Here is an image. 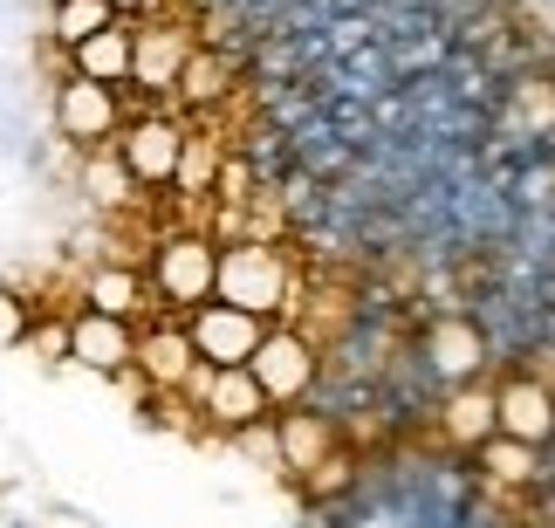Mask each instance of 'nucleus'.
<instances>
[{
    "label": "nucleus",
    "mask_w": 555,
    "mask_h": 528,
    "mask_svg": "<svg viewBox=\"0 0 555 528\" xmlns=\"http://www.w3.org/2000/svg\"><path fill=\"white\" fill-rule=\"evenodd\" d=\"M288 295H295V268L274 241H220V261H212V302L227 309H247L261 323H282L288 315Z\"/></svg>",
    "instance_id": "f257e3e1"
},
{
    "label": "nucleus",
    "mask_w": 555,
    "mask_h": 528,
    "mask_svg": "<svg viewBox=\"0 0 555 528\" xmlns=\"http://www.w3.org/2000/svg\"><path fill=\"white\" fill-rule=\"evenodd\" d=\"M212 261H220V241H212L206 227H179V234H165L152 247L144 288H152L172 315H192L199 302H212Z\"/></svg>",
    "instance_id": "f03ea898"
},
{
    "label": "nucleus",
    "mask_w": 555,
    "mask_h": 528,
    "mask_svg": "<svg viewBox=\"0 0 555 528\" xmlns=\"http://www.w3.org/2000/svg\"><path fill=\"white\" fill-rule=\"evenodd\" d=\"M247 377L261 385L268 412L274 405H302L315 391V377H323V350H315V336H302L295 323H268L254 357H247Z\"/></svg>",
    "instance_id": "7ed1b4c3"
},
{
    "label": "nucleus",
    "mask_w": 555,
    "mask_h": 528,
    "mask_svg": "<svg viewBox=\"0 0 555 528\" xmlns=\"http://www.w3.org/2000/svg\"><path fill=\"white\" fill-rule=\"evenodd\" d=\"M117 144V165L124 179L138 185V193H152V185H172V165H179V144H185V124L165 117V111H144V117H124V131L111 138Z\"/></svg>",
    "instance_id": "20e7f679"
},
{
    "label": "nucleus",
    "mask_w": 555,
    "mask_h": 528,
    "mask_svg": "<svg viewBox=\"0 0 555 528\" xmlns=\"http://www.w3.org/2000/svg\"><path fill=\"white\" fill-rule=\"evenodd\" d=\"M494 439H515L528 453L555 447V391L542 371H515L494 385Z\"/></svg>",
    "instance_id": "39448f33"
},
{
    "label": "nucleus",
    "mask_w": 555,
    "mask_h": 528,
    "mask_svg": "<svg viewBox=\"0 0 555 528\" xmlns=\"http://www.w3.org/2000/svg\"><path fill=\"white\" fill-rule=\"evenodd\" d=\"M192 405H199L220 433H247V426H261L268 418V398H261V385L247 377V364H227V371H212V364H199L179 385Z\"/></svg>",
    "instance_id": "423d86ee"
},
{
    "label": "nucleus",
    "mask_w": 555,
    "mask_h": 528,
    "mask_svg": "<svg viewBox=\"0 0 555 528\" xmlns=\"http://www.w3.org/2000/svg\"><path fill=\"white\" fill-rule=\"evenodd\" d=\"M55 131L82 144V152H96V144H111L124 131V96L90 76H62L55 82Z\"/></svg>",
    "instance_id": "0eeeda50"
},
{
    "label": "nucleus",
    "mask_w": 555,
    "mask_h": 528,
    "mask_svg": "<svg viewBox=\"0 0 555 528\" xmlns=\"http://www.w3.org/2000/svg\"><path fill=\"white\" fill-rule=\"evenodd\" d=\"M185 323V344H192V357L199 364H212V371H227V364H247L254 357V344H261V315H247V309H227V302H199L192 315H179Z\"/></svg>",
    "instance_id": "6e6552de"
},
{
    "label": "nucleus",
    "mask_w": 555,
    "mask_h": 528,
    "mask_svg": "<svg viewBox=\"0 0 555 528\" xmlns=\"http://www.w3.org/2000/svg\"><path fill=\"white\" fill-rule=\"evenodd\" d=\"M131 357H138V323H117V315H96V309L69 315V364L96 377H124Z\"/></svg>",
    "instance_id": "1a4fd4ad"
},
{
    "label": "nucleus",
    "mask_w": 555,
    "mask_h": 528,
    "mask_svg": "<svg viewBox=\"0 0 555 528\" xmlns=\"http://www.w3.org/2000/svg\"><path fill=\"white\" fill-rule=\"evenodd\" d=\"M131 371H144V391H179L185 377L199 371V357H192V344H185V323H172V315L144 323V330H138Z\"/></svg>",
    "instance_id": "9d476101"
},
{
    "label": "nucleus",
    "mask_w": 555,
    "mask_h": 528,
    "mask_svg": "<svg viewBox=\"0 0 555 528\" xmlns=\"http://www.w3.org/2000/svg\"><path fill=\"white\" fill-rule=\"evenodd\" d=\"M425 364L439 371V385L453 391V385H474V377L487 371V336L474 315H439L433 336H425Z\"/></svg>",
    "instance_id": "9b49d317"
},
{
    "label": "nucleus",
    "mask_w": 555,
    "mask_h": 528,
    "mask_svg": "<svg viewBox=\"0 0 555 528\" xmlns=\"http://www.w3.org/2000/svg\"><path fill=\"white\" fill-rule=\"evenodd\" d=\"M185 49H192V35L179 21H144V28H131V82L152 96H172Z\"/></svg>",
    "instance_id": "f8f14e48"
},
{
    "label": "nucleus",
    "mask_w": 555,
    "mask_h": 528,
    "mask_svg": "<svg viewBox=\"0 0 555 528\" xmlns=\"http://www.w3.org/2000/svg\"><path fill=\"white\" fill-rule=\"evenodd\" d=\"M439 426H446V439L453 447H466V453H480L487 439H494V385H453L439 398Z\"/></svg>",
    "instance_id": "ddd939ff"
},
{
    "label": "nucleus",
    "mask_w": 555,
    "mask_h": 528,
    "mask_svg": "<svg viewBox=\"0 0 555 528\" xmlns=\"http://www.w3.org/2000/svg\"><path fill=\"white\" fill-rule=\"evenodd\" d=\"M144 302H152V288H144V268H131V261H103V268H90V282H82V309L117 315V323H138Z\"/></svg>",
    "instance_id": "4468645a"
},
{
    "label": "nucleus",
    "mask_w": 555,
    "mask_h": 528,
    "mask_svg": "<svg viewBox=\"0 0 555 528\" xmlns=\"http://www.w3.org/2000/svg\"><path fill=\"white\" fill-rule=\"evenodd\" d=\"M69 76H90V82H103V90H124V82H131V21H111L103 35L76 41Z\"/></svg>",
    "instance_id": "2eb2a0df"
},
{
    "label": "nucleus",
    "mask_w": 555,
    "mask_h": 528,
    "mask_svg": "<svg viewBox=\"0 0 555 528\" xmlns=\"http://www.w3.org/2000/svg\"><path fill=\"white\" fill-rule=\"evenodd\" d=\"M330 418H315V412H288V418H274V460H282V474H315L330 460Z\"/></svg>",
    "instance_id": "dca6fc26"
},
{
    "label": "nucleus",
    "mask_w": 555,
    "mask_h": 528,
    "mask_svg": "<svg viewBox=\"0 0 555 528\" xmlns=\"http://www.w3.org/2000/svg\"><path fill=\"white\" fill-rule=\"evenodd\" d=\"M227 90H233V62H227L220 49H199V41H192L185 62H179L172 96L192 103V111H212V103H227Z\"/></svg>",
    "instance_id": "f3484780"
},
{
    "label": "nucleus",
    "mask_w": 555,
    "mask_h": 528,
    "mask_svg": "<svg viewBox=\"0 0 555 528\" xmlns=\"http://www.w3.org/2000/svg\"><path fill=\"white\" fill-rule=\"evenodd\" d=\"M220 138H206V131H185L179 144V165H172V185L185 199H212V185H220Z\"/></svg>",
    "instance_id": "a211bd4d"
},
{
    "label": "nucleus",
    "mask_w": 555,
    "mask_h": 528,
    "mask_svg": "<svg viewBox=\"0 0 555 528\" xmlns=\"http://www.w3.org/2000/svg\"><path fill=\"white\" fill-rule=\"evenodd\" d=\"M111 8L103 0H49V35H55V49H76V41H90L111 28Z\"/></svg>",
    "instance_id": "6ab92c4d"
},
{
    "label": "nucleus",
    "mask_w": 555,
    "mask_h": 528,
    "mask_svg": "<svg viewBox=\"0 0 555 528\" xmlns=\"http://www.w3.org/2000/svg\"><path fill=\"white\" fill-rule=\"evenodd\" d=\"M494 480H507V488H521V480H542V453H528V447H515V439H487V447L474 453Z\"/></svg>",
    "instance_id": "aec40b11"
},
{
    "label": "nucleus",
    "mask_w": 555,
    "mask_h": 528,
    "mask_svg": "<svg viewBox=\"0 0 555 528\" xmlns=\"http://www.w3.org/2000/svg\"><path fill=\"white\" fill-rule=\"evenodd\" d=\"M21 336H28V309L14 295H0V344H21Z\"/></svg>",
    "instance_id": "412c9836"
},
{
    "label": "nucleus",
    "mask_w": 555,
    "mask_h": 528,
    "mask_svg": "<svg viewBox=\"0 0 555 528\" xmlns=\"http://www.w3.org/2000/svg\"><path fill=\"white\" fill-rule=\"evenodd\" d=\"M103 8H111L117 21H138V14H158L165 0H103Z\"/></svg>",
    "instance_id": "4be33fe9"
},
{
    "label": "nucleus",
    "mask_w": 555,
    "mask_h": 528,
    "mask_svg": "<svg viewBox=\"0 0 555 528\" xmlns=\"http://www.w3.org/2000/svg\"><path fill=\"white\" fill-rule=\"evenodd\" d=\"M274 8H288V0H274Z\"/></svg>",
    "instance_id": "5701e85b"
}]
</instances>
